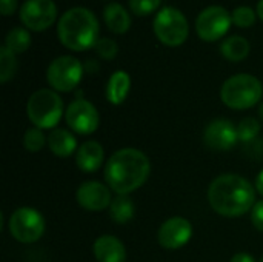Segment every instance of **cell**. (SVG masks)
I'll list each match as a JSON object with an SVG mask.
<instances>
[{"label":"cell","mask_w":263,"mask_h":262,"mask_svg":"<svg viewBox=\"0 0 263 262\" xmlns=\"http://www.w3.org/2000/svg\"><path fill=\"white\" fill-rule=\"evenodd\" d=\"M92 253L97 262H125L126 249L123 242L111 235H103L94 241Z\"/></svg>","instance_id":"cell-15"},{"label":"cell","mask_w":263,"mask_h":262,"mask_svg":"<svg viewBox=\"0 0 263 262\" xmlns=\"http://www.w3.org/2000/svg\"><path fill=\"white\" fill-rule=\"evenodd\" d=\"M230 262H256L254 256L250 255V253H245V252H240V253H236L231 261Z\"/></svg>","instance_id":"cell-31"},{"label":"cell","mask_w":263,"mask_h":262,"mask_svg":"<svg viewBox=\"0 0 263 262\" xmlns=\"http://www.w3.org/2000/svg\"><path fill=\"white\" fill-rule=\"evenodd\" d=\"M231 23H233L231 14L223 6L214 5L205 8L199 14L196 20V31L202 40L216 42L228 32Z\"/></svg>","instance_id":"cell-9"},{"label":"cell","mask_w":263,"mask_h":262,"mask_svg":"<svg viewBox=\"0 0 263 262\" xmlns=\"http://www.w3.org/2000/svg\"><path fill=\"white\" fill-rule=\"evenodd\" d=\"M259 116H260V119H262L263 122V102L260 103V107H259Z\"/></svg>","instance_id":"cell-34"},{"label":"cell","mask_w":263,"mask_h":262,"mask_svg":"<svg viewBox=\"0 0 263 262\" xmlns=\"http://www.w3.org/2000/svg\"><path fill=\"white\" fill-rule=\"evenodd\" d=\"M259 133H260V122L256 117H243L237 125L239 141L242 142L254 141Z\"/></svg>","instance_id":"cell-25"},{"label":"cell","mask_w":263,"mask_h":262,"mask_svg":"<svg viewBox=\"0 0 263 262\" xmlns=\"http://www.w3.org/2000/svg\"><path fill=\"white\" fill-rule=\"evenodd\" d=\"M220 53L230 62H240L250 54V42L242 36H231L222 42Z\"/></svg>","instance_id":"cell-21"},{"label":"cell","mask_w":263,"mask_h":262,"mask_svg":"<svg viewBox=\"0 0 263 262\" xmlns=\"http://www.w3.org/2000/svg\"><path fill=\"white\" fill-rule=\"evenodd\" d=\"M254 187H256V191H257V193H259V195L263 198V170L259 173V174H257Z\"/></svg>","instance_id":"cell-32"},{"label":"cell","mask_w":263,"mask_h":262,"mask_svg":"<svg viewBox=\"0 0 263 262\" xmlns=\"http://www.w3.org/2000/svg\"><path fill=\"white\" fill-rule=\"evenodd\" d=\"M191 236L193 225L186 218L182 216H173L166 219L157 232V241L166 250L182 249L190 242Z\"/></svg>","instance_id":"cell-13"},{"label":"cell","mask_w":263,"mask_h":262,"mask_svg":"<svg viewBox=\"0 0 263 262\" xmlns=\"http://www.w3.org/2000/svg\"><path fill=\"white\" fill-rule=\"evenodd\" d=\"M131 90V77L126 71H116L111 74L106 85V99L112 105H120L128 97Z\"/></svg>","instance_id":"cell-18"},{"label":"cell","mask_w":263,"mask_h":262,"mask_svg":"<svg viewBox=\"0 0 263 262\" xmlns=\"http://www.w3.org/2000/svg\"><path fill=\"white\" fill-rule=\"evenodd\" d=\"M160 6V0H129V8L136 15H148Z\"/></svg>","instance_id":"cell-28"},{"label":"cell","mask_w":263,"mask_h":262,"mask_svg":"<svg viewBox=\"0 0 263 262\" xmlns=\"http://www.w3.org/2000/svg\"><path fill=\"white\" fill-rule=\"evenodd\" d=\"M57 17V8L52 0H26L20 8L22 23L32 31H45Z\"/></svg>","instance_id":"cell-11"},{"label":"cell","mask_w":263,"mask_h":262,"mask_svg":"<svg viewBox=\"0 0 263 262\" xmlns=\"http://www.w3.org/2000/svg\"><path fill=\"white\" fill-rule=\"evenodd\" d=\"M45 229V218L32 207H20L14 210L8 221L9 235L22 244L37 242L43 236Z\"/></svg>","instance_id":"cell-7"},{"label":"cell","mask_w":263,"mask_h":262,"mask_svg":"<svg viewBox=\"0 0 263 262\" xmlns=\"http://www.w3.org/2000/svg\"><path fill=\"white\" fill-rule=\"evenodd\" d=\"M83 66L79 59L72 56H60L55 57L48 69H46V80L54 88V91L69 93L72 91L82 80Z\"/></svg>","instance_id":"cell-8"},{"label":"cell","mask_w":263,"mask_h":262,"mask_svg":"<svg viewBox=\"0 0 263 262\" xmlns=\"http://www.w3.org/2000/svg\"><path fill=\"white\" fill-rule=\"evenodd\" d=\"M48 147L51 153L59 158H69L77 153V139L76 136L65 128H54L48 136Z\"/></svg>","instance_id":"cell-17"},{"label":"cell","mask_w":263,"mask_h":262,"mask_svg":"<svg viewBox=\"0 0 263 262\" xmlns=\"http://www.w3.org/2000/svg\"><path fill=\"white\" fill-rule=\"evenodd\" d=\"M259 262H263V256H262V259H260V261H259Z\"/></svg>","instance_id":"cell-35"},{"label":"cell","mask_w":263,"mask_h":262,"mask_svg":"<svg viewBox=\"0 0 263 262\" xmlns=\"http://www.w3.org/2000/svg\"><path fill=\"white\" fill-rule=\"evenodd\" d=\"M151 173L148 156L137 148H120L105 165L106 185L117 195H129L140 188Z\"/></svg>","instance_id":"cell-2"},{"label":"cell","mask_w":263,"mask_h":262,"mask_svg":"<svg viewBox=\"0 0 263 262\" xmlns=\"http://www.w3.org/2000/svg\"><path fill=\"white\" fill-rule=\"evenodd\" d=\"M46 144H48V137L37 127L26 130V133L23 134V147L29 153H39L40 150H43V147Z\"/></svg>","instance_id":"cell-24"},{"label":"cell","mask_w":263,"mask_h":262,"mask_svg":"<svg viewBox=\"0 0 263 262\" xmlns=\"http://www.w3.org/2000/svg\"><path fill=\"white\" fill-rule=\"evenodd\" d=\"M251 222H253L254 229H257L259 232L263 233V199L254 204V207L251 210Z\"/></svg>","instance_id":"cell-29"},{"label":"cell","mask_w":263,"mask_h":262,"mask_svg":"<svg viewBox=\"0 0 263 262\" xmlns=\"http://www.w3.org/2000/svg\"><path fill=\"white\" fill-rule=\"evenodd\" d=\"M76 199L86 212H102L109 208L114 198H111V190L108 185L99 181H86L77 188Z\"/></svg>","instance_id":"cell-14"},{"label":"cell","mask_w":263,"mask_h":262,"mask_svg":"<svg viewBox=\"0 0 263 262\" xmlns=\"http://www.w3.org/2000/svg\"><path fill=\"white\" fill-rule=\"evenodd\" d=\"M31 45V36L25 28H12L5 39V46L14 54L25 53Z\"/></svg>","instance_id":"cell-22"},{"label":"cell","mask_w":263,"mask_h":262,"mask_svg":"<svg viewBox=\"0 0 263 262\" xmlns=\"http://www.w3.org/2000/svg\"><path fill=\"white\" fill-rule=\"evenodd\" d=\"M136 215V205L133 202V199L129 198V195H117L111 205H109V216L111 219L119 224H128Z\"/></svg>","instance_id":"cell-20"},{"label":"cell","mask_w":263,"mask_h":262,"mask_svg":"<svg viewBox=\"0 0 263 262\" xmlns=\"http://www.w3.org/2000/svg\"><path fill=\"white\" fill-rule=\"evenodd\" d=\"M203 142L213 151H230L239 142L237 125L228 119H214L205 127Z\"/></svg>","instance_id":"cell-12"},{"label":"cell","mask_w":263,"mask_h":262,"mask_svg":"<svg viewBox=\"0 0 263 262\" xmlns=\"http://www.w3.org/2000/svg\"><path fill=\"white\" fill-rule=\"evenodd\" d=\"M100 25L94 12L83 6L68 9L57 23V36L71 51H86L99 42Z\"/></svg>","instance_id":"cell-3"},{"label":"cell","mask_w":263,"mask_h":262,"mask_svg":"<svg viewBox=\"0 0 263 262\" xmlns=\"http://www.w3.org/2000/svg\"><path fill=\"white\" fill-rule=\"evenodd\" d=\"M17 0H0V12L3 15H9L15 11Z\"/></svg>","instance_id":"cell-30"},{"label":"cell","mask_w":263,"mask_h":262,"mask_svg":"<svg viewBox=\"0 0 263 262\" xmlns=\"http://www.w3.org/2000/svg\"><path fill=\"white\" fill-rule=\"evenodd\" d=\"M26 113L34 127L40 130H54L63 116V100L57 91L42 88L29 96Z\"/></svg>","instance_id":"cell-5"},{"label":"cell","mask_w":263,"mask_h":262,"mask_svg":"<svg viewBox=\"0 0 263 262\" xmlns=\"http://www.w3.org/2000/svg\"><path fill=\"white\" fill-rule=\"evenodd\" d=\"M231 17H233V23L240 28H248V26L254 25V22H256V12L250 6H237L233 11Z\"/></svg>","instance_id":"cell-26"},{"label":"cell","mask_w":263,"mask_h":262,"mask_svg":"<svg viewBox=\"0 0 263 262\" xmlns=\"http://www.w3.org/2000/svg\"><path fill=\"white\" fill-rule=\"evenodd\" d=\"M17 71V59L12 51H9L5 45L0 48V82H9Z\"/></svg>","instance_id":"cell-23"},{"label":"cell","mask_w":263,"mask_h":262,"mask_svg":"<svg viewBox=\"0 0 263 262\" xmlns=\"http://www.w3.org/2000/svg\"><path fill=\"white\" fill-rule=\"evenodd\" d=\"M262 96V82L251 74L231 76L220 88V99L231 110L251 108L259 103Z\"/></svg>","instance_id":"cell-4"},{"label":"cell","mask_w":263,"mask_h":262,"mask_svg":"<svg viewBox=\"0 0 263 262\" xmlns=\"http://www.w3.org/2000/svg\"><path fill=\"white\" fill-rule=\"evenodd\" d=\"M65 120L68 127L77 134H92L100 124V116L97 108L86 99H76L72 100L66 111Z\"/></svg>","instance_id":"cell-10"},{"label":"cell","mask_w":263,"mask_h":262,"mask_svg":"<svg viewBox=\"0 0 263 262\" xmlns=\"http://www.w3.org/2000/svg\"><path fill=\"white\" fill-rule=\"evenodd\" d=\"M105 161L103 147L97 141L83 142L76 153V164L83 173H96Z\"/></svg>","instance_id":"cell-16"},{"label":"cell","mask_w":263,"mask_h":262,"mask_svg":"<svg viewBox=\"0 0 263 262\" xmlns=\"http://www.w3.org/2000/svg\"><path fill=\"white\" fill-rule=\"evenodd\" d=\"M153 26L156 37L166 46H180L188 39V20L177 8H162L156 15Z\"/></svg>","instance_id":"cell-6"},{"label":"cell","mask_w":263,"mask_h":262,"mask_svg":"<svg viewBox=\"0 0 263 262\" xmlns=\"http://www.w3.org/2000/svg\"><path fill=\"white\" fill-rule=\"evenodd\" d=\"M257 15L260 17V20L263 22V0L257 2Z\"/></svg>","instance_id":"cell-33"},{"label":"cell","mask_w":263,"mask_h":262,"mask_svg":"<svg viewBox=\"0 0 263 262\" xmlns=\"http://www.w3.org/2000/svg\"><path fill=\"white\" fill-rule=\"evenodd\" d=\"M208 202L217 215L239 218L253 210L256 187L240 174H220L210 184Z\"/></svg>","instance_id":"cell-1"},{"label":"cell","mask_w":263,"mask_h":262,"mask_svg":"<svg viewBox=\"0 0 263 262\" xmlns=\"http://www.w3.org/2000/svg\"><path fill=\"white\" fill-rule=\"evenodd\" d=\"M94 49H96V53H97L102 59H105V60H112V59L117 56V53H119V46H117L116 40L106 39V37L99 39V42L96 43Z\"/></svg>","instance_id":"cell-27"},{"label":"cell","mask_w":263,"mask_h":262,"mask_svg":"<svg viewBox=\"0 0 263 262\" xmlns=\"http://www.w3.org/2000/svg\"><path fill=\"white\" fill-rule=\"evenodd\" d=\"M106 26L116 34H125L131 26V17L120 3H109L103 9Z\"/></svg>","instance_id":"cell-19"}]
</instances>
